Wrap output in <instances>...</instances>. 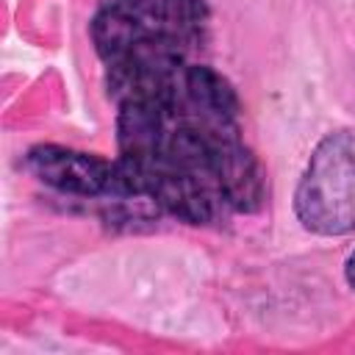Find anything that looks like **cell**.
I'll list each match as a JSON object with an SVG mask.
<instances>
[{"instance_id": "cell-1", "label": "cell", "mask_w": 355, "mask_h": 355, "mask_svg": "<svg viewBox=\"0 0 355 355\" xmlns=\"http://www.w3.org/2000/svg\"><path fill=\"white\" fill-rule=\"evenodd\" d=\"M116 105V186L108 202H150L186 225L255 214L266 172L244 144L236 89L208 64L105 72Z\"/></svg>"}, {"instance_id": "cell-2", "label": "cell", "mask_w": 355, "mask_h": 355, "mask_svg": "<svg viewBox=\"0 0 355 355\" xmlns=\"http://www.w3.org/2000/svg\"><path fill=\"white\" fill-rule=\"evenodd\" d=\"M205 36V0H103L92 19V42L105 72L197 58Z\"/></svg>"}, {"instance_id": "cell-3", "label": "cell", "mask_w": 355, "mask_h": 355, "mask_svg": "<svg viewBox=\"0 0 355 355\" xmlns=\"http://www.w3.org/2000/svg\"><path fill=\"white\" fill-rule=\"evenodd\" d=\"M300 225L319 236L355 230V133H327L311 153L294 191Z\"/></svg>"}, {"instance_id": "cell-4", "label": "cell", "mask_w": 355, "mask_h": 355, "mask_svg": "<svg viewBox=\"0 0 355 355\" xmlns=\"http://www.w3.org/2000/svg\"><path fill=\"white\" fill-rule=\"evenodd\" d=\"M25 166L44 186L83 200H111L116 186V164L94 153L61 144H36L25 155Z\"/></svg>"}, {"instance_id": "cell-5", "label": "cell", "mask_w": 355, "mask_h": 355, "mask_svg": "<svg viewBox=\"0 0 355 355\" xmlns=\"http://www.w3.org/2000/svg\"><path fill=\"white\" fill-rule=\"evenodd\" d=\"M344 280H347V286L349 288H355V250L347 255V261H344Z\"/></svg>"}]
</instances>
